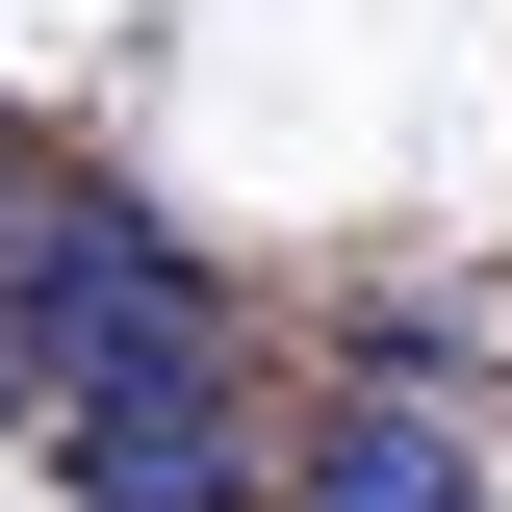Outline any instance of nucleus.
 <instances>
[{"label": "nucleus", "mask_w": 512, "mask_h": 512, "mask_svg": "<svg viewBox=\"0 0 512 512\" xmlns=\"http://www.w3.org/2000/svg\"><path fill=\"white\" fill-rule=\"evenodd\" d=\"M282 512H487V461H461V410H436V384H359V410H308Z\"/></svg>", "instance_id": "obj_3"}, {"label": "nucleus", "mask_w": 512, "mask_h": 512, "mask_svg": "<svg viewBox=\"0 0 512 512\" xmlns=\"http://www.w3.org/2000/svg\"><path fill=\"white\" fill-rule=\"evenodd\" d=\"M52 461L103 512H256V410H231V359H180V384H52Z\"/></svg>", "instance_id": "obj_2"}, {"label": "nucleus", "mask_w": 512, "mask_h": 512, "mask_svg": "<svg viewBox=\"0 0 512 512\" xmlns=\"http://www.w3.org/2000/svg\"><path fill=\"white\" fill-rule=\"evenodd\" d=\"M0 308H26L52 384H180V359H231V282H205L154 205H26V231H0Z\"/></svg>", "instance_id": "obj_1"}]
</instances>
